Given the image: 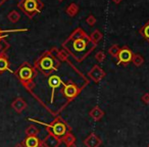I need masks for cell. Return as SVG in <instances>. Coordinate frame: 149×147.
<instances>
[{"mask_svg":"<svg viewBox=\"0 0 149 147\" xmlns=\"http://www.w3.org/2000/svg\"><path fill=\"white\" fill-rule=\"evenodd\" d=\"M42 143H43L44 147H59L62 141L61 139L55 137L51 133H48L45 136V138L42 140Z\"/></svg>","mask_w":149,"mask_h":147,"instance_id":"cell-11","label":"cell"},{"mask_svg":"<svg viewBox=\"0 0 149 147\" xmlns=\"http://www.w3.org/2000/svg\"><path fill=\"white\" fill-rule=\"evenodd\" d=\"M89 116H90V118H91L93 121H95V122H98V121H100L102 118H103L104 111L100 107H98V106H95V107L92 108V109L90 110Z\"/></svg>","mask_w":149,"mask_h":147,"instance_id":"cell-15","label":"cell"},{"mask_svg":"<svg viewBox=\"0 0 149 147\" xmlns=\"http://www.w3.org/2000/svg\"><path fill=\"white\" fill-rule=\"evenodd\" d=\"M112 2L116 3V4H120V3L122 2V0H112Z\"/></svg>","mask_w":149,"mask_h":147,"instance_id":"cell-29","label":"cell"},{"mask_svg":"<svg viewBox=\"0 0 149 147\" xmlns=\"http://www.w3.org/2000/svg\"><path fill=\"white\" fill-rule=\"evenodd\" d=\"M89 78L94 82V83H99L104 77H105V72L103 70V68H100L98 64L93 65V68L90 70V72H88Z\"/></svg>","mask_w":149,"mask_h":147,"instance_id":"cell-9","label":"cell"},{"mask_svg":"<svg viewBox=\"0 0 149 147\" xmlns=\"http://www.w3.org/2000/svg\"><path fill=\"white\" fill-rule=\"evenodd\" d=\"M82 91V88L77 86L74 82H68V83H63L62 85V94L68 100H72L77 97Z\"/></svg>","mask_w":149,"mask_h":147,"instance_id":"cell-6","label":"cell"},{"mask_svg":"<svg viewBox=\"0 0 149 147\" xmlns=\"http://www.w3.org/2000/svg\"><path fill=\"white\" fill-rule=\"evenodd\" d=\"M66 147H77V145H76V143H72V144L66 145Z\"/></svg>","mask_w":149,"mask_h":147,"instance_id":"cell-30","label":"cell"},{"mask_svg":"<svg viewBox=\"0 0 149 147\" xmlns=\"http://www.w3.org/2000/svg\"><path fill=\"white\" fill-rule=\"evenodd\" d=\"M15 147H25V146H24V144H23V143H17V145H15Z\"/></svg>","mask_w":149,"mask_h":147,"instance_id":"cell-31","label":"cell"},{"mask_svg":"<svg viewBox=\"0 0 149 147\" xmlns=\"http://www.w3.org/2000/svg\"><path fill=\"white\" fill-rule=\"evenodd\" d=\"M61 141L63 143H65V145H68V144H72V143L76 142V137L74 136V135L72 134L70 132H68L66 135H64L63 137H62Z\"/></svg>","mask_w":149,"mask_h":147,"instance_id":"cell-22","label":"cell"},{"mask_svg":"<svg viewBox=\"0 0 149 147\" xmlns=\"http://www.w3.org/2000/svg\"><path fill=\"white\" fill-rule=\"evenodd\" d=\"M78 13H79V6L76 3H70L65 9V13L70 17H74V15H77Z\"/></svg>","mask_w":149,"mask_h":147,"instance_id":"cell-17","label":"cell"},{"mask_svg":"<svg viewBox=\"0 0 149 147\" xmlns=\"http://www.w3.org/2000/svg\"><path fill=\"white\" fill-rule=\"evenodd\" d=\"M83 143L86 147H100L102 144V140L95 133H90L83 141Z\"/></svg>","mask_w":149,"mask_h":147,"instance_id":"cell-10","label":"cell"},{"mask_svg":"<svg viewBox=\"0 0 149 147\" xmlns=\"http://www.w3.org/2000/svg\"><path fill=\"white\" fill-rule=\"evenodd\" d=\"M19 7L32 19L35 13L41 11V9L43 8V4L40 0H22L19 3Z\"/></svg>","mask_w":149,"mask_h":147,"instance_id":"cell-5","label":"cell"},{"mask_svg":"<svg viewBox=\"0 0 149 147\" xmlns=\"http://www.w3.org/2000/svg\"><path fill=\"white\" fill-rule=\"evenodd\" d=\"M57 1H59V2H61V1H63V0H57Z\"/></svg>","mask_w":149,"mask_h":147,"instance_id":"cell-33","label":"cell"},{"mask_svg":"<svg viewBox=\"0 0 149 147\" xmlns=\"http://www.w3.org/2000/svg\"><path fill=\"white\" fill-rule=\"evenodd\" d=\"M25 132H26V135H27V136H38V134H39L40 131L36 126H34V125H30V126L26 129Z\"/></svg>","mask_w":149,"mask_h":147,"instance_id":"cell-21","label":"cell"},{"mask_svg":"<svg viewBox=\"0 0 149 147\" xmlns=\"http://www.w3.org/2000/svg\"><path fill=\"white\" fill-rule=\"evenodd\" d=\"M60 65V61L55 55V47L48 51L44 52L39 58L35 61L34 68H37L39 72H41L44 76L52 75V72H56Z\"/></svg>","mask_w":149,"mask_h":147,"instance_id":"cell-2","label":"cell"},{"mask_svg":"<svg viewBox=\"0 0 149 147\" xmlns=\"http://www.w3.org/2000/svg\"><path fill=\"white\" fill-rule=\"evenodd\" d=\"M5 50L6 49H3L2 51H0V72H3L5 70L11 72L10 68H9L8 57H7L6 53H5Z\"/></svg>","mask_w":149,"mask_h":147,"instance_id":"cell-14","label":"cell"},{"mask_svg":"<svg viewBox=\"0 0 149 147\" xmlns=\"http://www.w3.org/2000/svg\"><path fill=\"white\" fill-rule=\"evenodd\" d=\"M89 38L95 45H97V44L101 41L102 38H103V34H102L99 30H95V31L92 32V34L89 36Z\"/></svg>","mask_w":149,"mask_h":147,"instance_id":"cell-18","label":"cell"},{"mask_svg":"<svg viewBox=\"0 0 149 147\" xmlns=\"http://www.w3.org/2000/svg\"><path fill=\"white\" fill-rule=\"evenodd\" d=\"M132 58H133V52L128 46H124L120 49V52H118V64H126L130 63L132 61Z\"/></svg>","mask_w":149,"mask_h":147,"instance_id":"cell-7","label":"cell"},{"mask_svg":"<svg viewBox=\"0 0 149 147\" xmlns=\"http://www.w3.org/2000/svg\"><path fill=\"white\" fill-rule=\"evenodd\" d=\"M141 100H142L144 103L146 104H149V93H145L142 95V97H141Z\"/></svg>","mask_w":149,"mask_h":147,"instance_id":"cell-28","label":"cell"},{"mask_svg":"<svg viewBox=\"0 0 149 147\" xmlns=\"http://www.w3.org/2000/svg\"><path fill=\"white\" fill-rule=\"evenodd\" d=\"M29 121L38 123V124L46 127L48 133H51L52 135H54V136L59 139H62V137H63L64 135H66L70 131V127L68 126L60 116H56L50 124L40 122V121H38V120H35V118H29Z\"/></svg>","mask_w":149,"mask_h":147,"instance_id":"cell-4","label":"cell"},{"mask_svg":"<svg viewBox=\"0 0 149 147\" xmlns=\"http://www.w3.org/2000/svg\"><path fill=\"white\" fill-rule=\"evenodd\" d=\"M86 35H87V34L85 33V31H84L82 28H77V29L74 30V31L70 34V36L68 37V39H79V38H82Z\"/></svg>","mask_w":149,"mask_h":147,"instance_id":"cell-19","label":"cell"},{"mask_svg":"<svg viewBox=\"0 0 149 147\" xmlns=\"http://www.w3.org/2000/svg\"><path fill=\"white\" fill-rule=\"evenodd\" d=\"M2 33H4V32L1 31V30H0V37H3V36H2Z\"/></svg>","mask_w":149,"mask_h":147,"instance_id":"cell-32","label":"cell"},{"mask_svg":"<svg viewBox=\"0 0 149 147\" xmlns=\"http://www.w3.org/2000/svg\"><path fill=\"white\" fill-rule=\"evenodd\" d=\"M25 147H44L42 140L37 136H27L22 142Z\"/></svg>","mask_w":149,"mask_h":147,"instance_id":"cell-12","label":"cell"},{"mask_svg":"<svg viewBox=\"0 0 149 147\" xmlns=\"http://www.w3.org/2000/svg\"><path fill=\"white\" fill-rule=\"evenodd\" d=\"M105 53L103 51H98L97 53L95 54V59L97 60L98 62H103L105 60Z\"/></svg>","mask_w":149,"mask_h":147,"instance_id":"cell-27","label":"cell"},{"mask_svg":"<svg viewBox=\"0 0 149 147\" xmlns=\"http://www.w3.org/2000/svg\"><path fill=\"white\" fill-rule=\"evenodd\" d=\"M7 17H8L9 22H11V23H17L19 21V19H21V15H19V13L17 10H13L9 13Z\"/></svg>","mask_w":149,"mask_h":147,"instance_id":"cell-23","label":"cell"},{"mask_svg":"<svg viewBox=\"0 0 149 147\" xmlns=\"http://www.w3.org/2000/svg\"><path fill=\"white\" fill-rule=\"evenodd\" d=\"M96 47V45L90 40L89 36L86 35L79 39H66L62 44V48L68 51L77 61H82L86 56Z\"/></svg>","mask_w":149,"mask_h":147,"instance_id":"cell-1","label":"cell"},{"mask_svg":"<svg viewBox=\"0 0 149 147\" xmlns=\"http://www.w3.org/2000/svg\"><path fill=\"white\" fill-rule=\"evenodd\" d=\"M48 86L51 89V101L53 102V97H54V93H55V90L60 88V86L63 85L64 82H62L61 78L57 75H51L48 77Z\"/></svg>","mask_w":149,"mask_h":147,"instance_id":"cell-8","label":"cell"},{"mask_svg":"<svg viewBox=\"0 0 149 147\" xmlns=\"http://www.w3.org/2000/svg\"><path fill=\"white\" fill-rule=\"evenodd\" d=\"M140 34L149 42V21L140 29Z\"/></svg>","mask_w":149,"mask_h":147,"instance_id":"cell-25","label":"cell"},{"mask_svg":"<svg viewBox=\"0 0 149 147\" xmlns=\"http://www.w3.org/2000/svg\"><path fill=\"white\" fill-rule=\"evenodd\" d=\"M15 75L19 80L22 85L27 89V91H29L32 95H34V97H36V95L33 93V89L35 87L34 78L36 77V68L29 62H24L17 68V72H15Z\"/></svg>","mask_w":149,"mask_h":147,"instance_id":"cell-3","label":"cell"},{"mask_svg":"<svg viewBox=\"0 0 149 147\" xmlns=\"http://www.w3.org/2000/svg\"><path fill=\"white\" fill-rule=\"evenodd\" d=\"M55 55H56V57L58 58L59 61H65V62L70 63V60H68V55H70V54H68V51H66L65 49H63V48H61V49H56L55 48Z\"/></svg>","mask_w":149,"mask_h":147,"instance_id":"cell-16","label":"cell"},{"mask_svg":"<svg viewBox=\"0 0 149 147\" xmlns=\"http://www.w3.org/2000/svg\"><path fill=\"white\" fill-rule=\"evenodd\" d=\"M133 64H134L135 66H137V68H139V66H141L143 63H144V57H143L141 54H133V58H132V61Z\"/></svg>","mask_w":149,"mask_h":147,"instance_id":"cell-20","label":"cell"},{"mask_svg":"<svg viewBox=\"0 0 149 147\" xmlns=\"http://www.w3.org/2000/svg\"><path fill=\"white\" fill-rule=\"evenodd\" d=\"M120 49V48L118 44H113V45H111L108 48V53H109V55H111L112 57H118Z\"/></svg>","mask_w":149,"mask_h":147,"instance_id":"cell-24","label":"cell"},{"mask_svg":"<svg viewBox=\"0 0 149 147\" xmlns=\"http://www.w3.org/2000/svg\"><path fill=\"white\" fill-rule=\"evenodd\" d=\"M148 147H149V144H148Z\"/></svg>","mask_w":149,"mask_h":147,"instance_id":"cell-34","label":"cell"},{"mask_svg":"<svg viewBox=\"0 0 149 147\" xmlns=\"http://www.w3.org/2000/svg\"><path fill=\"white\" fill-rule=\"evenodd\" d=\"M96 22H97V20H96V17H94L93 15H88V17L86 19V23H87V25L90 26V27H93L96 24Z\"/></svg>","mask_w":149,"mask_h":147,"instance_id":"cell-26","label":"cell"},{"mask_svg":"<svg viewBox=\"0 0 149 147\" xmlns=\"http://www.w3.org/2000/svg\"><path fill=\"white\" fill-rule=\"evenodd\" d=\"M28 104L25 100L22 97H17L13 102H11V107L17 112V114H22L24 110L27 108Z\"/></svg>","mask_w":149,"mask_h":147,"instance_id":"cell-13","label":"cell"}]
</instances>
